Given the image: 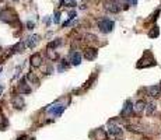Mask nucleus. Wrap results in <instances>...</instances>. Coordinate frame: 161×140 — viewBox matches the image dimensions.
I'll return each mask as SVG.
<instances>
[{
    "label": "nucleus",
    "mask_w": 161,
    "mask_h": 140,
    "mask_svg": "<svg viewBox=\"0 0 161 140\" xmlns=\"http://www.w3.org/2000/svg\"><path fill=\"white\" fill-rule=\"evenodd\" d=\"M64 108H66V107H64L63 104L55 102V104H52V105L46 109V112H48L49 115H53V116H60V115L63 114Z\"/></svg>",
    "instance_id": "nucleus-4"
},
{
    "label": "nucleus",
    "mask_w": 161,
    "mask_h": 140,
    "mask_svg": "<svg viewBox=\"0 0 161 140\" xmlns=\"http://www.w3.org/2000/svg\"><path fill=\"white\" fill-rule=\"evenodd\" d=\"M94 134H95V139L97 140H106V139H108V133L105 132L102 128L97 129L95 132H94Z\"/></svg>",
    "instance_id": "nucleus-16"
},
{
    "label": "nucleus",
    "mask_w": 161,
    "mask_h": 140,
    "mask_svg": "<svg viewBox=\"0 0 161 140\" xmlns=\"http://www.w3.org/2000/svg\"><path fill=\"white\" fill-rule=\"evenodd\" d=\"M133 107H135V104L132 102V100H126L125 104H123V108H122V111H121V116H123V118L132 116V114L135 112Z\"/></svg>",
    "instance_id": "nucleus-6"
},
{
    "label": "nucleus",
    "mask_w": 161,
    "mask_h": 140,
    "mask_svg": "<svg viewBox=\"0 0 161 140\" xmlns=\"http://www.w3.org/2000/svg\"><path fill=\"white\" fill-rule=\"evenodd\" d=\"M128 3L130 6H136L137 4V0H128Z\"/></svg>",
    "instance_id": "nucleus-29"
},
{
    "label": "nucleus",
    "mask_w": 161,
    "mask_h": 140,
    "mask_svg": "<svg viewBox=\"0 0 161 140\" xmlns=\"http://www.w3.org/2000/svg\"><path fill=\"white\" fill-rule=\"evenodd\" d=\"M67 67H69V63H67V60H62V63L59 64L57 70H59V71H63V70H66Z\"/></svg>",
    "instance_id": "nucleus-24"
},
{
    "label": "nucleus",
    "mask_w": 161,
    "mask_h": 140,
    "mask_svg": "<svg viewBox=\"0 0 161 140\" xmlns=\"http://www.w3.org/2000/svg\"><path fill=\"white\" fill-rule=\"evenodd\" d=\"M69 62L72 63L73 66H79L81 63V55L79 52H72L70 58H69Z\"/></svg>",
    "instance_id": "nucleus-15"
},
{
    "label": "nucleus",
    "mask_w": 161,
    "mask_h": 140,
    "mask_svg": "<svg viewBox=\"0 0 161 140\" xmlns=\"http://www.w3.org/2000/svg\"><path fill=\"white\" fill-rule=\"evenodd\" d=\"M146 93H147L149 97H151V98L158 97V95H161V84H154V86L146 87Z\"/></svg>",
    "instance_id": "nucleus-7"
},
{
    "label": "nucleus",
    "mask_w": 161,
    "mask_h": 140,
    "mask_svg": "<svg viewBox=\"0 0 161 140\" xmlns=\"http://www.w3.org/2000/svg\"><path fill=\"white\" fill-rule=\"evenodd\" d=\"M60 4L62 6H67V7H76V1L74 0H60Z\"/></svg>",
    "instance_id": "nucleus-19"
},
{
    "label": "nucleus",
    "mask_w": 161,
    "mask_h": 140,
    "mask_svg": "<svg viewBox=\"0 0 161 140\" xmlns=\"http://www.w3.org/2000/svg\"><path fill=\"white\" fill-rule=\"evenodd\" d=\"M46 53H48V58L50 59V60H55V59H57V53L55 52V51L48 49V51H46Z\"/></svg>",
    "instance_id": "nucleus-21"
},
{
    "label": "nucleus",
    "mask_w": 161,
    "mask_h": 140,
    "mask_svg": "<svg viewBox=\"0 0 161 140\" xmlns=\"http://www.w3.org/2000/svg\"><path fill=\"white\" fill-rule=\"evenodd\" d=\"M34 25H35V24L31 23V21H28V23H27V27H28V30H32V28H34Z\"/></svg>",
    "instance_id": "nucleus-28"
},
{
    "label": "nucleus",
    "mask_w": 161,
    "mask_h": 140,
    "mask_svg": "<svg viewBox=\"0 0 161 140\" xmlns=\"http://www.w3.org/2000/svg\"><path fill=\"white\" fill-rule=\"evenodd\" d=\"M0 71H1V67H0Z\"/></svg>",
    "instance_id": "nucleus-30"
},
{
    "label": "nucleus",
    "mask_w": 161,
    "mask_h": 140,
    "mask_svg": "<svg viewBox=\"0 0 161 140\" xmlns=\"http://www.w3.org/2000/svg\"><path fill=\"white\" fill-rule=\"evenodd\" d=\"M108 133H109L112 137L119 139V137H122V134H123V130H122L121 126H118L116 121H109V122H108Z\"/></svg>",
    "instance_id": "nucleus-2"
},
{
    "label": "nucleus",
    "mask_w": 161,
    "mask_h": 140,
    "mask_svg": "<svg viewBox=\"0 0 161 140\" xmlns=\"http://www.w3.org/2000/svg\"><path fill=\"white\" fill-rule=\"evenodd\" d=\"M113 27H115V23L112 20H109V18H102V20L98 21V28H100V31L104 32V34L111 32L113 30Z\"/></svg>",
    "instance_id": "nucleus-3"
},
{
    "label": "nucleus",
    "mask_w": 161,
    "mask_h": 140,
    "mask_svg": "<svg viewBox=\"0 0 161 140\" xmlns=\"http://www.w3.org/2000/svg\"><path fill=\"white\" fill-rule=\"evenodd\" d=\"M155 109H157V105H155V102H154V101L149 102V104L146 105V115H149V116H151V115H154Z\"/></svg>",
    "instance_id": "nucleus-17"
},
{
    "label": "nucleus",
    "mask_w": 161,
    "mask_h": 140,
    "mask_svg": "<svg viewBox=\"0 0 161 140\" xmlns=\"http://www.w3.org/2000/svg\"><path fill=\"white\" fill-rule=\"evenodd\" d=\"M0 51H1V46H0Z\"/></svg>",
    "instance_id": "nucleus-31"
},
{
    "label": "nucleus",
    "mask_w": 161,
    "mask_h": 140,
    "mask_svg": "<svg viewBox=\"0 0 161 140\" xmlns=\"http://www.w3.org/2000/svg\"><path fill=\"white\" fill-rule=\"evenodd\" d=\"M0 20L4 23H13V21H16V14H14V11H11L8 8H3V10H0Z\"/></svg>",
    "instance_id": "nucleus-5"
},
{
    "label": "nucleus",
    "mask_w": 161,
    "mask_h": 140,
    "mask_svg": "<svg viewBox=\"0 0 161 140\" xmlns=\"http://www.w3.org/2000/svg\"><path fill=\"white\" fill-rule=\"evenodd\" d=\"M158 35H160V30H158L157 25H154L153 28L149 31V37H150V38H157Z\"/></svg>",
    "instance_id": "nucleus-18"
},
{
    "label": "nucleus",
    "mask_w": 161,
    "mask_h": 140,
    "mask_svg": "<svg viewBox=\"0 0 161 140\" xmlns=\"http://www.w3.org/2000/svg\"><path fill=\"white\" fill-rule=\"evenodd\" d=\"M97 55H98V51L94 49V48H87V49L84 51V58H86L87 60H94L97 58Z\"/></svg>",
    "instance_id": "nucleus-14"
},
{
    "label": "nucleus",
    "mask_w": 161,
    "mask_h": 140,
    "mask_svg": "<svg viewBox=\"0 0 161 140\" xmlns=\"http://www.w3.org/2000/svg\"><path fill=\"white\" fill-rule=\"evenodd\" d=\"M157 62H155V59H154L153 53L150 52V51H146L144 53H143V58L139 60V63L136 64L137 69H144V67H151V66H155Z\"/></svg>",
    "instance_id": "nucleus-1"
},
{
    "label": "nucleus",
    "mask_w": 161,
    "mask_h": 140,
    "mask_svg": "<svg viewBox=\"0 0 161 140\" xmlns=\"http://www.w3.org/2000/svg\"><path fill=\"white\" fill-rule=\"evenodd\" d=\"M59 17H60V13L56 11V13H55V18H53V21H55V23H59Z\"/></svg>",
    "instance_id": "nucleus-27"
},
{
    "label": "nucleus",
    "mask_w": 161,
    "mask_h": 140,
    "mask_svg": "<svg viewBox=\"0 0 161 140\" xmlns=\"http://www.w3.org/2000/svg\"><path fill=\"white\" fill-rule=\"evenodd\" d=\"M27 78H28L30 81H34V84H35V86H38V84H39V80L35 77L32 73H28V74H27Z\"/></svg>",
    "instance_id": "nucleus-22"
},
{
    "label": "nucleus",
    "mask_w": 161,
    "mask_h": 140,
    "mask_svg": "<svg viewBox=\"0 0 161 140\" xmlns=\"http://www.w3.org/2000/svg\"><path fill=\"white\" fill-rule=\"evenodd\" d=\"M11 105L14 107L16 109H23L24 108V98L21 97V95H16V97H13L11 98Z\"/></svg>",
    "instance_id": "nucleus-11"
},
{
    "label": "nucleus",
    "mask_w": 161,
    "mask_h": 140,
    "mask_svg": "<svg viewBox=\"0 0 161 140\" xmlns=\"http://www.w3.org/2000/svg\"><path fill=\"white\" fill-rule=\"evenodd\" d=\"M6 125H7V121L4 119V116H0V129L3 130L6 128Z\"/></svg>",
    "instance_id": "nucleus-25"
},
{
    "label": "nucleus",
    "mask_w": 161,
    "mask_h": 140,
    "mask_svg": "<svg viewBox=\"0 0 161 140\" xmlns=\"http://www.w3.org/2000/svg\"><path fill=\"white\" fill-rule=\"evenodd\" d=\"M18 91H20V94H21V95L31 93V87L28 86L27 78H21V80H20V83H18Z\"/></svg>",
    "instance_id": "nucleus-10"
},
{
    "label": "nucleus",
    "mask_w": 161,
    "mask_h": 140,
    "mask_svg": "<svg viewBox=\"0 0 161 140\" xmlns=\"http://www.w3.org/2000/svg\"><path fill=\"white\" fill-rule=\"evenodd\" d=\"M42 70H44V73H45V74H50V73H53V66H52V64L44 66V67H42Z\"/></svg>",
    "instance_id": "nucleus-23"
},
{
    "label": "nucleus",
    "mask_w": 161,
    "mask_h": 140,
    "mask_svg": "<svg viewBox=\"0 0 161 140\" xmlns=\"http://www.w3.org/2000/svg\"><path fill=\"white\" fill-rule=\"evenodd\" d=\"M105 8L109 11V13H119L121 10V4L116 1V0H109L105 3Z\"/></svg>",
    "instance_id": "nucleus-9"
},
{
    "label": "nucleus",
    "mask_w": 161,
    "mask_h": 140,
    "mask_svg": "<svg viewBox=\"0 0 161 140\" xmlns=\"http://www.w3.org/2000/svg\"><path fill=\"white\" fill-rule=\"evenodd\" d=\"M30 63H31V67H34V69L41 67V66H42V55H41L39 52L31 55V58H30Z\"/></svg>",
    "instance_id": "nucleus-8"
},
{
    "label": "nucleus",
    "mask_w": 161,
    "mask_h": 140,
    "mask_svg": "<svg viewBox=\"0 0 161 140\" xmlns=\"http://www.w3.org/2000/svg\"><path fill=\"white\" fill-rule=\"evenodd\" d=\"M69 18H70V21H72V20H74V18H76V11H74V10H73V11H70V13H69Z\"/></svg>",
    "instance_id": "nucleus-26"
},
{
    "label": "nucleus",
    "mask_w": 161,
    "mask_h": 140,
    "mask_svg": "<svg viewBox=\"0 0 161 140\" xmlns=\"http://www.w3.org/2000/svg\"><path fill=\"white\" fill-rule=\"evenodd\" d=\"M59 45H62V39L60 38H57L56 41H52V42H49V45H48V49H55V48H57Z\"/></svg>",
    "instance_id": "nucleus-20"
},
{
    "label": "nucleus",
    "mask_w": 161,
    "mask_h": 140,
    "mask_svg": "<svg viewBox=\"0 0 161 140\" xmlns=\"http://www.w3.org/2000/svg\"><path fill=\"white\" fill-rule=\"evenodd\" d=\"M146 105H147V102L143 101V100H139V101H136V102H135V107H133V109H135V114H137V115H142V114L146 111Z\"/></svg>",
    "instance_id": "nucleus-12"
},
{
    "label": "nucleus",
    "mask_w": 161,
    "mask_h": 140,
    "mask_svg": "<svg viewBox=\"0 0 161 140\" xmlns=\"http://www.w3.org/2000/svg\"><path fill=\"white\" fill-rule=\"evenodd\" d=\"M39 39L41 37L39 35H31L27 38V42H25V46L27 48H35L38 44H39Z\"/></svg>",
    "instance_id": "nucleus-13"
}]
</instances>
